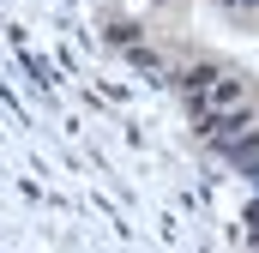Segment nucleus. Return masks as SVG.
<instances>
[{"label":"nucleus","instance_id":"nucleus-5","mask_svg":"<svg viewBox=\"0 0 259 253\" xmlns=\"http://www.w3.org/2000/svg\"><path fill=\"white\" fill-rule=\"evenodd\" d=\"M109 43H115V49H127V43H139V24H133V18H121V24H109Z\"/></svg>","mask_w":259,"mask_h":253},{"label":"nucleus","instance_id":"nucleus-7","mask_svg":"<svg viewBox=\"0 0 259 253\" xmlns=\"http://www.w3.org/2000/svg\"><path fill=\"white\" fill-rule=\"evenodd\" d=\"M247 223H259V199H253V205H247Z\"/></svg>","mask_w":259,"mask_h":253},{"label":"nucleus","instance_id":"nucleus-1","mask_svg":"<svg viewBox=\"0 0 259 253\" xmlns=\"http://www.w3.org/2000/svg\"><path fill=\"white\" fill-rule=\"evenodd\" d=\"M217 72H223L217 61H193V66H181V72H175L169 85H175V91L187 97V109L199 115V103H205V91H211V78H217Z\"/></svg>","mask_w":259,"mask_h":253},{"label":"nucleus","instance_id":"nucleus-6","mask_svg":"<svg viewBox=\"0 0 259 253\" xmlns=\"http://www.w3.org/2000/svg\"><path fill=\"white\" fill-rule=\"evenodd\" d=\"M229 6H235V12H247V6H259V0H229Z\"/></svg>","mask_w":259,"mask_h":253},{"label":"nucleus","instance_id":"nucleus-3","mask_svg":"<svg viewBox=\"0 0 259 253\" xmlns=\"http://www.w3.org/2000/svg\"><path fill=\"white\" fill-rule=\"evenodd\" d=\"M217 151H223V157H229V163H235V169L247 175V169L259 163V126L247 121L241 133H223V139H217Z\"/></svg>","mask_w":259,"mask_h":253},{"label":"nucleus","instance_id":"nucleus-2","mask_svg":"<svg viewBox=\"0 0 259 253\" xmlns=\"http://www.w3.org/2000/svg\"><path fill=\"white\" fill-rule=\"evenodd\" d=\"M235 103H247V78L241 72H217L205 103H199V115H217V109H235Z\"/></svg>","mask_w":259,"mask_h":253},{"label":"nucleus","instance_id":"nucleus-4","mask_svg":"<svg viewBox=\"0 0 259 253\" xmlns=\"http://www.w3.org/2000/svg\"><path fill=\"white\" fill-rule=\"evenodd\" d=\"M127 61L139 66V72H163V55H157V49H145V43H127Z\"/></svg>","mask_w":259,"mask_h":253},{"label":"nucleus","instance_id":"nucleus-9","mask_svg":"<svg viewBox=\"0 0 259 253\" xmlns=\"http://www.w3.org/2000/svg\"><path fill=\"white\" fill-rule=\"evenodd\" d=\"M157 6H169V0H157Z\"/></svg>","mask_w":259,"mask_h":253},{"label":"nucleus","instance_id":"nucleus-8","mask_svg":"<svg viewBox=\"0 0 259 253\" xmlns=\"http://www.w3.org/2000/svg\"><path fill=\"white\" fill-rule=\"evenodd\" d=\"M247 181H253V187H259V163H253V169H247Z\"/></svg>","mask_w":259,"mask_h":253}]
</instances>
